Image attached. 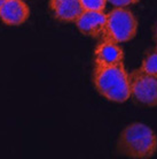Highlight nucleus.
<instances>
[{
    "instance_id": "f03ea898",
    "label": "nucleus",
    "mask_w": 157,
    "mask_h": 159,
    "mask_svg": "<svg viewBox=\"0 0 157 159\" xmlns=\"http://www.w3.org/2000/svg\"><path fill=\"white\" fill-rule=\"evenodd\" d=\"M93 83L99 93L110 102L124 103L131 97L130 79L124 64L95 66Z\"/></svg>"
},
{
    "instance_id": "6e6552de",
    "label": "nucleus",
    "mask_w": 157,
    "mask_h": 159,
    "mask_svg": "<svg viewBox=\"0 0 157 159\" xmlns=\"http://www.w3.org/2000/svg\"><path fill=\"white\" fill-rule=\"evenodd\" d=\"M48 6L55 19L62 22H75L85 11L80 0H49Z\"/></svg>"
},
{
    "instance_id": "20e7f679",
    "label": "nucleus",
    "mask_w": 157,
    "mask_h": 159,
    "mask_svg": "<svg viewBox=\"0 0 157 159\" xmlns=\"http://www.w3.org/2000/svg\"><path fill=\"white\" fill-rule=\"evenodd\" d=\"M131 97L137 103L147 106H157V76L140 69H134L129 74Z\"/></svg>"
},
{
    "instance_id": "ddd939ff",
    "label": "nucleus",
    "mask_w": 157,
    "mask_h": 159,
    "mask_svg": "<svg viewBox=\"0 0 157 159\" xmlns=\"http://www.w3.org/2000/svg\"><path fill=\"white\" fill-rule=\"evenodd\" d=\"M4 2H5V0H0V8H1V6L4 5Z\"/></svg>"
},
{
    "instance_id": "f8f14e48",
    "label": "nucleus",
    "mask_w": 157,
    "mask_h": 159,
    "mask_svg": "<svg viewBox=\"0 0 157 159\" xmlns=\"http://www.w3.org/2000/svg\"><path fill=\"white\" fill-rule=\"evenodd\" d=\"M155 40H156L157 43V25H156V29H155Z\"/></svg>"
},
{
    "instance_id": "7ed1b4c3",
    "label": "nucleus",
    "mask_w": 157,
    "mask_h": 159,
    "mask_svg": "<svg viewBox=\"0 0 157 159\" xmlns=\"http://www.w3.org/2000/svg\"><path fill=\"white\" fill-rule=\"evenodd\" d=\"M138 31V21L126 7H116L107 14V27L103 39L125 43L133 39Z\"/></svg>"
},
{
    "instance_id": "1a4fd4ad",
    "label": "nucleus",
    "mask_w": 157,
    "mask_h": 159,
    "mask_svg": "<svg viewBox=\"0 0 157 159\" xmlns=\"http://www.w3.org/2000/svg\"><path fill=\"white\" fill-rule=\"evenodd\" d=\"M141 69L143 72L157 76V50L149 53L141 64Z\"/></svg>"
},
{
    "instance_id": "39448f33",
    "label": "nucleus",
    "mask_w": 157,
    "mask_h": 159,
    "mask_svg": "<svg viewBox=\"0 0 157 159\" xmlns=\"http://www.w3.org/2000/svg\"><path fill=\"white\" fill-rule=\"evenodd\" d=\"M75 23L83 35L101 40L106 34L107 14H104L103 11L85 9Z\"/></svg>"
},
{
    "instance_id": "0eeeda50",
    "label": "nucleus",
    "mask_w": 157,
    "mask_h": 159,
    "mask_svg": "<svg viewBox=\"0 0 157 159\" xmlns=\"http://www.w3.org/2000/svg\"><path fill=\"white\" fill-rule=\"evenodd\" d=\"M30 16V8L23 0H5L0 8V19L8 25L23 24Z\"/></svg>"
},
{
    "instance_id": "9d476101",
    "label": "nucleus",
    "mask_w": 157,
    "mask_h": 159,
    "mask_svg": "<svg viewBox=\"0 0 157 159\" xmlns=\"http://www.w3.org/2000/svg\"><path fill=\"white\" fill-rule=\"evenodd\" d=\"M84 9L91 11H104L107 0H80Z\"/></svg>"
},
{
    "instance_id": "423d86ee",
    "label": "nucleus",
    "mask_w": 157,
    "mask_h": 159,
    "mask_svg": "<svg viewBox=\"0 0 157 159\" xmlns=\"http://www.w3.org/2000/svg\"><path fill=\"white\" fill-rule=\"evenodd\" d=\"M95 66H112L124 64V52L117 43L101 39L94 51Z\"/></svg>"
},
{
    "instance_id": "9b49d317",
    "label": "nucleus",
    "mask_w": 157,
    "mask_h": 159,
    "mask_svg": "<svg viewBox=\"0 0 157 159\" xmlns=\"http://www.w3.org/2000/svg\"><path fill=\"white\" fill-rule=\"evenodd\" d=\"M107 2H110L115 7H127L139 2V0H107Z\"/></svg>"
},
{
    "instance_id": "f257e3e1",
    "label": "nucleus",
    "mask_w": 157,
    "mask_h": 159,
    "mask_svg": "<svg viewBox=\"0 0 157 159\" xmlns=\"http://www.w3.org/2000/svg\"><path fill=\"white\" fill-rule=\"evenodd\" d=\"M116 149L119 155L131 158H149L157 151V136L147 125L133 122L118 136Z\"/></svg>"
}]
</instances>
